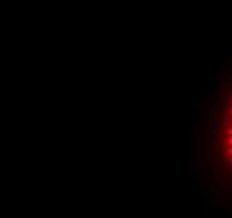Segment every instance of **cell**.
Wrapping results in <instances>:
<instances>
[{
    "mask_svg": "<svg viewBox=\"0 0 232 218\" xmlns=\"http://www.w3.org/2000/svg\"><path fill=\"white\" fill-rule=\"evenodd\" d=\"M212 191H214V190H212V188H207V190H205V193H207V195H209V196H211V195H212Z\"/></svg>",
    "mask_w": 232,
    "mask_h": 218,
    "instance_id": "5b68a950",
    "label": "cell"
},
{
    "mask_svg": "<svg viewBox=\"0 0 232 218\" xmlns=\"http://www.w3.org/2000/svg\"><path fill=\"white\" fill-rule=\"evenodd\" d=\"M229 116H231V118H232V107H231V109H229Z\"/></svg>",
    "mask_w": 232,
    "mask_h": 218,
    "instance_id": "ba28073f",
    "label": "cell"
},
{
    "mask_svg": "<svg viewBox=\"0 0 232 218\" xmlns=\"http://www.w3.org/2000/svg\"><path fill=\"white\" fill-rule=\"evenodd\" d=\"M229 87H232V81H231V82H229Z\"/></svg>",
    "mask_w": 232,
    "mask_h": 218,
    "instance_id": "9c48e42d",
    "label": "cell"
},
{
    "mask_svg": "<svg viewBox=\"0 0 232 218\" xmlns=\"http://www.w3.org/2000/svg\"><path fill=\"white\" fill-rule=\"evenodd\" d=\"M227 146H231V148H232V138H227Z\"/></svg>",
    "mask_w": 232,
    "mask_h": 218,
    "instance_id": "8992f818",
    "label": "cell"
},
{
    "mask_svg": "<svg viewBox=\"0 0 232 218\" xmlns=\"http://www.w3.org/2000/svg\"><path fill=\"white\" fill-rule=\"evenodd\" d=\"M211 133H212V143H214V144H217V143H219V134H220V124L219 123L212 124Z\"/></svg>",
    "mask_w": 232,
    "mask_h": 218,
    "instance_id": "6da1fadb",
    "label": "cell"
},
{
    "mask_svg": "<svg viewBox=\"0 0 232 218\" xmlns=\"http://www.w3.org/2000/svg\"><path fill=\"white\" fill-rule=\"evenodd\" d=\"M227 136L232 138V128H227Z\"/></svg>",
    "mask_w": 232,
    "mask_h": 218,
    "instance_id": "277c9868",
    "label": "cell"
},
{
    "mask_svg": "<svg viewBox=\"0 0 232 218\" xmlns=\"http://www.w3.org/2000/svg\"><path fill=\"white\" fill-rule=\"evenodd\" d=\"M231 103H232V101H231Z\"/></svg>",
    "mask_w": 232,
    "mask_h": 218,
    "instance_id": "30bf717a",
    "label": "cell"
},
{
    "mask_svg": "<svg viewBox=\"0 0 232 218\" xmlns=\"http://www.w3.org/2000/svg\"><path fill=\"white\" fill-rule=\"evenodd\" d=\"M227 163H229V164H232V156H229V159H227Z\"/></svg>",
    "mask_w": 232,
    "mask_h": 218,
    "instance_id": "52a82bcc",
    "label": "cell"
},
{
    "mask_svg": "<svg viewBox=\"0 0 232 218\" xmlns=\"http://www.w3.org/2000/svg\"><path fill=\"white\" fill-rule=\"evenodd\" d=\"M225 153H227L229 156H232V148L231 146H225Z\"/></svg>",
    "mask_w": 232,
    "mask_h": 218,
    "instance_id": "3957f363",
    "label": "cell"
},
{
    "mask_svg": "<svg viewBox=\"0 0 232 218\" xmlns=\"http://www.w3.org/2000/svg\"><path fill=\"white\" fill-rule=\"evenodd\" d=\"M222 161H224V153L219 151V153H217V163H222Z\"/></svg>",
    "mask_w": 232,
    "mask_h": 218,
    "instance_id": "7a4b0ae2",
    "label": "cell"
}]
</instances>
